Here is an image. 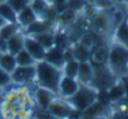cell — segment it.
<instances>
[{
	"label": "cell",
	"mask_w": 128,
	"mask_h": 119,
	"mask_svg": "<svg viewBox=\"0 0 128 119\" xmlns=\"http://www.w3.org/2000/svg\"><path fill=\"white\" fill-rule=\"evenodd\" d=\"M6 4H8L10 6V8L15 11L16 14H18L20 10L25 8V7L29 6L30 0H6Z\"/></svg>",
	"instance_id": "cell-28"
},
{
	"label": "cell",
	"mask_w": 128,
	"mask_h": 119,
	"mask_svg": "<svg viewBox=\"0 0 128 119\" xmlns=\"http://www.w3.org/2000/svg\"><path fill=\"white\" fill-rule=\"evenodd\" d=\"M26 28H27V30H26L27 34L34 35V34L43 33V32H48V25H47V22H38V20H35L30 25H28Z\"/></svg>",
	"instance_id": "cell-26"
},
{
	"label": "cell",
	"mask_w": 128,
	"mask_h": 119,
	"mask_svg": "<svg viewBox=\"0 0 128 119\" xmlns=\"http://www.w3.org/2000/svg\"><path fill=\"white\" fill-rule=\"evenodd\" d=\"M97 1L99 2L100 4H104V6H106V4H107V2H108V1H107V0H97Z\"/></svg>",
	"instance_id": "cell-34"
},
{
	"label": "cell",
	"mask_w": 128,
	"mask_h": 119,
	"mask_svg": "<svg viewBox=\"0 0 128 119\" xmlns=\"http://www.w3.org/2000/svg\"><path fill=\"white\" fill-rule=\"evenodd\" d=\"M29 6L32 7V9L34 10V12L36 14L37 17H40L43 19L46 10L48 9V4L45 0H33L30 1Z\"/></svg>",
	"instance_id": "cell-25"
},
{
	"label": "cell",
	"mask_w": 128,
	"mask_h": 119,
	"mask_svg": "<svg viewBox=\"0 0 128 119\" xmlns=\"http://www.w3.org/2000/svg\"><path fill=\"white\" fill-rule=\"evenodd\" d=\"M16 66H17V64H16L14 55H11L9 53H4L0 55V68H4L6 72L11 74L12 71L16 68Z\"/></svg>",
	"instance_id": "cell-21"
},
{
	"label": "cell",
	"mask_w": 128,
	"mask_h": 119,
	"mask_svg": "<svg viewBox=\"0 0 128 119\" xmlns=\"http://www.w3.org/2000/svg\"><path fill=\"white\" fill-rule=\"evenodd\" d=\"M0 53H7V40H4L2 37H0Z\"/></svg>",
	"instance_id": "cell-32"
},
{
	"label": "cell",
	"mask_w": 128,
	"mask_h": 119,
	"mask_svg": "<svg viewBox=\"0 0 128 119\" xmlns=\"http://www.w3.org/2000/svg\"><path fill=\"white\" fill-rule=\"evenodd\" d=\"M108 51H109V46L106 45L104 43H100V44L96 45L90 51L89 62L92 64V66L106 65L107 58H108Z\"/></svg>",
	"instance_id": "cell-10"
},
{
	"label": "cell",
	"mask_w": 128,
	"mask_h": 119,
	"mask_svg": "<svg viewBox=\"0 0 128 119\" xmlns=\"http://www.w3.org/2000/svg\"><path fill=\"white\" fill-rule=\"evenodd\" d=\"M66 8L72 11H79L86 6V0H68L66 1Z\"/></svg>",
	"instance_id": "cell-29"
},
{
	"label": "cell",
	"mask_w": 128,
	"mask_h": 119,
	"mask_svg": "<svg viewBox=\"0 0 128 119\" xmlns=\"http://www.w3.org/2000/svg\"><path fill=\"white\" fill-rule=\"evenodd\" d=\"M6 24H7V22H6V20H4V18H1V17H0V28H1V27L4 26V25H6Z\"/></svg>",
	"instance_id": "cell-33"
},
{
	"label": "cell",
	"mask_w": 128,
	"mask_h": 119,
	"mask_svg": "<svg viewBox=\"0 0 128 119\" xmlns=\"http://www.w3.org/2000/svg\"><path fill=\"white\" fill-rule=\"evenodd\" d=\"M110 18H111V25H112V29H115L116 27H118L122 22H124L125 19H126L125 15L120 10H117V11H115V12H112L110 15Z\"/></svg>",
	"instance_id": "cell-31"
},
{
	"label": "cell",
	"mask_w": 128,
	"mask_h": 119,
	"mask_svg": "<svg viewBox=\"0 0 128 119\" xmlns=\"http://www.w3.org/2000/svg\"><path fill=\"white\" fill-rule=\"evenodd\" d=\"M44 61H46L47 63L52 64V65L56 66L58 68L62 70L64 64H65V56H64V51L56 46H53L51 48H48L45 53Z\"/></svg>",
	"instance_id": "cell-13"
},
{
	"label": "cell",
	"mask_w": 128,
	"mask_h": 119,
	"mask_svg": "<svg viewBox=\"0 0 128 119\" xmlns=\"http://www.w3.org/2000/svg\"><path fill=\"white\" fill-rule=\"evenodd\" d=\"M78 119H80V118H78Z\"/></svg>",
	"instance_id": "cell-38"
},
{
	"label": "cell",
	"mask_w": 128,
	"mask_h": 119,
	"mask_svg": "<svg viewBox=\"0 0 128 119\" xmlns=\"http://www.w3.org/2000/svg\"><path fill=\"white\" fill-rule=\"evenodd\" d=\"M76 80L79 81V83H82V84H88V86H91V84H92L93 66L89 61L79 62Z\"/></svg>",
	"instance_id": "cell-14"
},
{
	"label": "cell",
	"mask_w": 128,
	"mask_h": 119,
	"mask_svg": "<svg viewBox=\"0 0 128 119\" xmlns=\"http://www.w3.org/2000/svg\"><path fill=\"white\" fill-rule=\"evenodd\" d=\"M36 75L35 65L29 66H16V68L10 74L11 81L14 84L17 86H24V84L34 83Z\"/></svg>",
	"instance_id": "cell-7"
},
{
	"label": "cell",
	"mask_w": 128,
	"mask_h": 119,
	"mask_svg": "<svg viewBox=\"0 0 128 119\" xmlns=\"http://www.w3.org/2000/svg\"><path fill=\"white\" fill-rule=\"evenodd\" d=\"M115 40H116V43H119V44L127 46L128 30H127V22H126V19H125L124 22L119 25V26L115 28Z\"/></svg>",
	"instance_id": "cell-23"
},
{
	"label": "cell",
	"mask_w": 128,
	"mask_h": 119,
	"mask_svg": "<svg viewBox=\"0 0 128 119\" xmlns=\"http://www.w3.org/2000/svg\"><path fill=\"white\" fill-rule=\"evenodd\" d=\"M46 112L54 119H71L76 111L68 100L58 96L47 107Z\"/></svg>",
	"instance_id": "cell-5"
},
{
	"label": "cell",
	"mask_w": 128,
	"mask_h": 119,
	"mask_svg": "<svg viewBox=\"0 0 128 119\" xmlns=\"http://www.w3.org/2000/svg\"><path fill=\"white\" fill-rule=\"evenodd\" d=\"M35 68L36 75L34 83L58 96V84H60V81L63 76L62 70L47 63L44 60L36 62Z\"/></svg>",
	"instance_id": "cell-3"
},
{
	"label": "cell",
	"mask_w": 128,
	"mask_h": 119,
	"mask_svg": "<svg viewBox=\"0 0 128 119\" xmlns=\"http://www.w3.org/2000/svg\"><path fill=\"white\" fill-rule=\"evenodd\" d=\"M14 56H15L16 64L18 66H29V65H35L36 64V61L29 55V53L25 48L20 50Z\"/></svg>",
	"instance_id": "cell-20"
},
{
	"label": "cell",
	"mask_w": 128,
	"mask_h": 119,
	"mask_svg": "<svg viewBox=\"0 0 128 119\" xmlns=\"http://www.w3.org/2000/svg\"><path fill=\"white\" fill-rule=\"evenodd\" d=\"M79 86L80 83L76 79L63 75L60 81V84H58V97L64 98V99L72 97L78 91Z\"/></svg>",
	"instance_id": "cell-11"
},
{
	"label": "cell",
	"mask_w": 128,
	"mask_h": 119,
	"mask_svg": "<svg viewBox=\"0 0 128 119\" xmlns=\"http://www.w3.org/2000/svg\"><path fill=\"white\" fill-rule=\"evenodd\" d=\"M125 81H126V79L119 80V81H117L115 84H112L110 88L104 91L106 92V97L109 102H119L120 100L126 98Z\"/></svg>",
	"instance_id": "cell-12"
},
{
	"label": "cell",
	"mask_w": 128,
	"mask_h": 119,
	"mask_svg": "<svg viewBox=\"0 0 128 119\" xmlns=\"http://www.w3.org/2000/svg\"><path fill=\"white\" fill-rule=\"evenodd\" d=\"M12 83L11 81V78H10V74L8 72L4 70V68H0V89H6L8 86H10Z\"/></svg>",
	"instance_id": "cell-30"
},
{
	"label": "cell",
	"mask_w": 128,
	"mask_h": 119,
	"mask_svg": "<svg viewBox=\"0 0 128 119\" xmlns=\"http://www.w3.org/2000/svg\"><path fill=\"white\" fill-rule=\"evenodd\" d=\"M91 30L97 35L104 36L108 35L109 32L112 29V25H111V18L110 15L106 11H99L96 12L94 15L91 17Z\"/></svg>",
	"instance_id": "cell-6"
},
{
	"label": "cell",
	"mask_w": 128,
	"mask_h": 119,
	"mask_svg": "<svg viewBox=\"0 0 128 119\" xmlns=\"http://www.w3.org/2000/svg\"><path fill=\"white\" fill-rule=\"evenodd\" d=\"M6 0H0V4H2V2H4Z\"/></svg>",
	"instance_id": "cell-36"
},
{
	"label": "cell",
	"mask_w": 128,
	"mask_h": 119,
	"mask_svg": "<svg viewBox=\"0 0 128 119\" xmlns=\"http://www.w3.org/2000/svg\"><path fill=\"white\" fill-rule=\"evenodd\" d=\"M24 37L22 33L17 32L15 35H12L10 38L7 40V53L15 55L16 53L24 48Z\"/></svg>",
	"instance_id": "cell-16"
},
{
	"label": "cell",
	"mask_w": 128,
	"mask_h": 119,
	"mask_svg": "<svg viewBox=\"0 0 128 119\" xmlns=\"http://www.w3.org/2000/svg\"><path fill=\"white\" fill-rule=\"evenodd\" d=\"M106 68L117 81L127 78L128 73V50L127 46L114 42L109 46Z\"/></svg>",
	"instance_id": "cell-2"
},
{
	"label": "cell",
	"mask_w": 128,
	"mask_h": 119,
	"mask_svg": "<svg viewBox=\"0 0 128 119\" xmlns=\"http://www.w3.org/2000/svg\"><path fill=\"white\" fill-rule=\"evenodd\" d=\"M0 17L4 18L7 22L17 24V14L10 8L8 4L2 2L0 4Z\"/></svg>",
	"instance_id": "cell-22"
},
{
	"label": "cell",
	"mask_w": 128,
	"mask_h": 119,
	"mask_svg": "<svg viewBox=\"0 0 128 119\" xmlns=\"http://www.w3.org/2000/svg\"><path fill=\"white\" fill-rule=\"evenodd\" d=\"M98 98H99V90L97 88L80 83L76 92L65 100H68V102L72 104L76 112H83L90 104L98 100Z\"/></svg>",
	"instance_id": "cell-4"
},
{
	"label": "cell",
	"mask_w": 128,
	"mask_h": 119,
	"mask_svg": "<svg viewBox=\"0 0 128 119\" xmlns=\"http://www.w3.org/2000/svg\"><path fill=\"white\" fill-rule=\"evenodd\" d=\"M72 52V56L74 60H76L78 62H86L89 61L90 58V51L88 48H86L84 46L80 45L79 43H76L75 45H73V47L71 48Z\"/></svg>",
	"instance_id": "cell-19"
},
{
	"label": "cell",
	"mask_w": 128,
	"mask_h": 119,
	"mask_svg": "<svg viewBox=\"0 0 128 119\" xmlns=\"http://www.w3.org/2000/svg\"><path fill=\"white\" fill-rule=\"evenodd\" d=\"M30 1H33V0H30Z\"/></svg>",
	"instance_id": "cell-37"
},
{
	"label": "cell",
	"mask_w": 128,
	"mask_h": 119,
	"mask_svg": "<svg viewBox=\"0 0 128 119\" xmlns=\"http://www.w3.org/2000/svg\"><path fill=\"white\" fill-rule=\"evenodd\" d=\"M84 119H106V117H88Z\"/></svg>",
	"instance_id": "cell-35"
},
{
	"label": "cell",
	"mask_w": 128,
	"mask_h": 119,
	"mask_svg": "<svg viewBox=\"0 0 128 119\" xmlns=\"http://www.w3.org/2000/svg\"><path fill=\"white\" fill-rule=\"evenodd\" d=\"M24 48L28 52L29 55L36 62L43 61L45 58L46 50L32 36H25L24 37Z\"/></svg>",
	"instance_id": "cell-8"
},
{
	"label": "cell",
	"mask_w": 128,
	"mask_h": 119,
	"mask_svg": "<svg viewBox=\"0 0 128 119\" xmlns=\"http://www.w3.org/2000/svg\"><path fill=\"white\" fill-rule=\"evenodd\" d=\"M30 36L33 38H35L46 51L54 46V35L51 34L50 32H43V33L34 34V35H30Z\"/></svg>",
	"instance_id": "cell-18"
},
{
	"label": "cell",
	"mask_w": 128,
	"mask_h": 119,
	"mask_svg": "<svg viewBox=\"0 0 128 119\" xmlns=\"http://www.w3.org/2000/svg\"><path fill=\"white\" fill-rule=\"evenodd\" d=\"M81 114L86 118H88V117H107V115H108V108H107V106L104 102H101L98 99V100H96L92 104H90V106Z\"/></svg>",
	"instance_id": "cell-15"
},
{
	"label": "cell",
	"mask_w": 128,
	"mask_h": 119,
	"mask_svg": "<svg viewBox=\"0 0 128 119\" xmlns=\"http://www.w3.org/2000/svg\"><path fill=\"white\" fill-rule=\"evenodd\" d=\"M19 25L18 24H11V22H7L6 25L0 28V37H2L4 40H8L12 35H15L17 32H19Z\"/></svg>",
	"instance_id": "cell-27"
},
{
	"label": "cell",
	"mask_w": 128,
	"mask_h": 119,
	"mask_svg": "<svg viewBox=\"0 0 128 119\" xmlns=\"http://www.w3.org/2000/svg\"><path fill=\"white\" fill-rule=\"evenodd\" d=\"M36 108L34 90L28 84H15L0 99V117L4 119H34Z\"/></svg>",
	"instance_id": "cell-1"
},
{
	"label": "cell",
	"mask_w": 128,
	"mask_h": 119,
	"mask_svg": "<svg viewBox=\"0 0 128 119\" xmlns=\"http://www.w3.org/2000/svg\"><path fill=\"white\" fill-rule=\"evenodd\" d=\"M56 97H58V94H55L54 92L45 88H42V86H36V88L34 89V98H35L37 108H40V110L46 111L47 107Z\"/></svg>",
	"instance_id": "cell-9"
},
{
	"label": "cell",
	"mask_w": 128,
	"mask_h": 119,
	"mask_svg": "<svg viewBox=\"0 0 128 119\" xmlns=\"http://www.w3.org/2000/svg\"><path fill=\"white\" fill-rule=\"evenodd\" d=\"M78 68H79V62L74 58H71L68 61L65 62L64 64L63 68H62V72L63 75L68 78H73V79H76V75H78Z\"/></svg>",
	"instance_id": "cell-24"
},
{
	"label": "cell",
	"mask_w": 128,
	"mask_h": 119,
	"mask_svg": "<svg viewBox=\"0 0 128 119\" xmlns=\"http://www.w3.org/2000/svg\"><path fill=\"white\" fill-rule=\"evenodd\" d=\"M35 20H37V16L34 12V10L32 9L30 6L25 7L22 10H20L17 14V24L22 27H27Z\"/></svg>",
	"instance_id": "cell-17"
}]
</instances>
